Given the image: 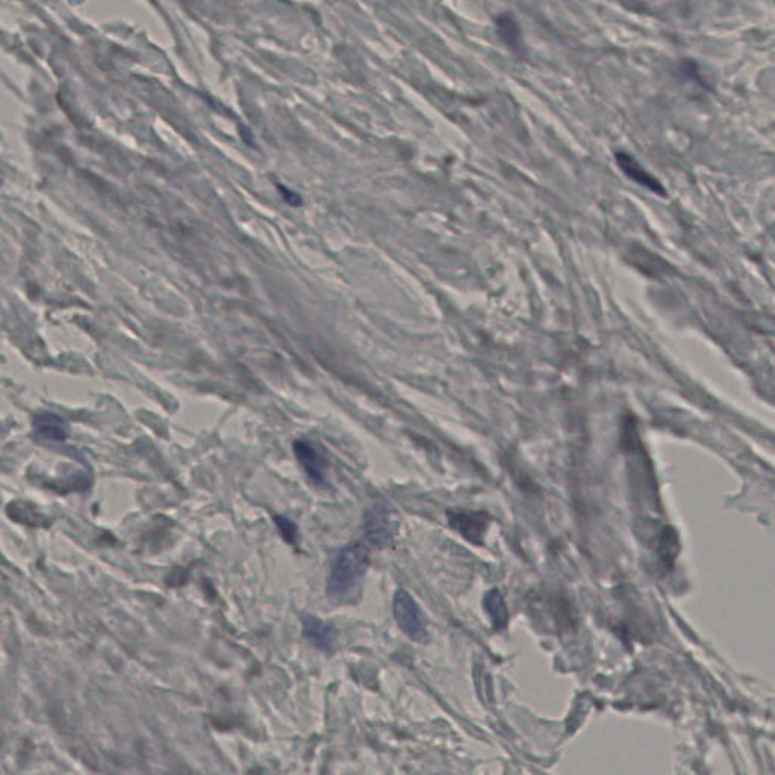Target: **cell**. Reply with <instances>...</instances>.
I'll return each instance as SVG.
<instances>
[{"mask_svg":"<svg viewBox=\"0 0 775 775\" xmlns=\"http://www.w3.org/2000/svg\"><path fill=\"white\" fill-rule=\"evenodd\" d=\"M368 550L361 542H350L337 553L330 567L326 594L337 603H353L361 592L368 569Z\"/></svg>","mask_w":775,"mask_h":775,"instance_id":"cell-1","label":"cell"},{"mask_svg":"<svg viewBox=\"0 0 775 775\" xmlns=\"http://www.w3.org/2000/svg\"><path fill=\"white\" fill-rule=\"evenodd\" d=\"M364 532L368 542L377 549L391 547L398 532V515L396 508L387 500L373 503L364 517Z\"/></svg>","mask_w":775,"mask_h":775,"instance_id":"cell-2","label":"cell"},{"mask_svg":"<svg viewBox=\"0 0 775 775\" xmlns=\"http://www.w3.org/2000/svg\"><path fill=\"white\" fill-rule=\"evenodd\" d=\"M392 612L405 635L409 636L415 642H428V619L408 590L397 589L392 601Z\"/></svg>","mask_w":775,"mask_h":775,"instance_id":"cell-3","label":"cell"},{"mask_svg":"<svg viewBox=\"0 0 775 775\" xmlns=\"http://www.w3.org/2000/svg\"><path fill=\"white\" fill-rule=\"evenodd\" d=\"M447 518L451 528L459 532L467 541L473 544H482L483 537L487 533L489 518L483 514L476 512H464V510H448Z\"/></svg>","mask_w":775,"mask_h":775,"instance_id":"cell-4","label":"cell"},{"mask_svg":"<svg viewBox=\"0 0 775 775\" xmlns=\"http://www.w3.org/2000/svg\"><path fill=\"white\" fill-rule=\"evenodd\" d=\"M294 453H296L298 464L302 465V468L305 469V473L312 483H316L318 487L329 485L327 478H326L325 462L311 442L305 441V439H298V441L294 442Z\"/></svg>","mask_w":775,"mask_h":775,"instance_id":"cell-5","label":"cell"},{"mask_svg":"<svg viewBox=\"0 0 775 775\" xmlns=\"http://www.w3.org/2000/svg\"><path fill=\"white\" fill-rule=\"evenodd\" d=\"M303 622V636L311 642L316 649L330 653L337 644V630L329 622H325L314 615H305Z\"/></svg>","mask_w":775,"mask_h":775,"instance_id":"cell-6","label":"cell"},{"mask_svg":"<svg viewBox=\"0 0 775 775\" xmlns=\"http://www.w3.org/2000/svg\"><path fill=\"white\" fill-rule=\"evenodd\" d=\"M34 432L41 441L64 442L68 437V426L58 415L45 412L34 418Z\"/></svg>","mask_w":775,"mask_h":775,"instance_id":"cell-7","label":"cell"},{"mask_svg":"<svg viewBox=\"0 0 775 775\" xmlns=\"http://www.w3.org/2000/svg\"><path fill=\"white\" fill-rule=\"evenodd\" d=\"M617 163L621 168L622 172L626 173L627 176L633 179V181L638 182L639 186H645V188H649V191H654L656 194H660V196H665V190H663L662 184L656 179V177L651 176L647 170H645L642 166H640L638 161H636L633 156H630L629 154H624V152H618Z\"/></svg>","mask_w":775,"mask_h":775,"instance_id":"cell-8","label":"cell"},{"mask_svg":"<svg viewBox=\"0 0 775 775\" xmlns=\"http://www.w3.org/2000/svg\"><path fill=\"white\" fill-rule=\"evenodd\" d=\"M483 608L489 617L492 629L497 631L505 630L508 622H509V612H508L505 599L500 594V590L492 589L487 592L483 597Z\"/></svg>","mask_w":775,"mask_h":775,"instance_id":"cell-9","label":"cell"},{"mask_svg":"<svg viewBox=\"0 0 775 775\" xmlns=\"http://www.w3.org/2000/svg\"><path fill=\"white\" fill-rule=\"evenodd\" d=\"M275 524L276 528H279L280 535H282L285 541L291 544V546H297L298 528L293 519L277 515V517H275Z\"/></svg>","mask_w":775,"mask_h":775,"instance_id":"cell-10","label":"cell"},{"mask_svg":"<svg viewBox=\"0 0 775 775\" xmlns=\"http://www.w3.org/2000/svg\"><path fill=\"white\" fill-rule=\"evenodd\" d=\"M277 190L282 194V197H284L285 202L291 205V206H300L303 203V198L298 196L297 193H294V191L289 190L287 186H277Z\"/></svg>","mask_w":775,"mask_h":775,"instance_id":"cell-11","label":"cell"}]
</instances>
